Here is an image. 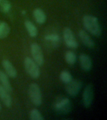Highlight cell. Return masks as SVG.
<instances>
[{
	"label": "cell",
	"mask_w": 107,
	"mask_h": 120,
	"mask_svg": "<svg viewBox=\"0 0 107 120\" xmlns=\"http://www.w3.org/2000/svg\"><path fill=\"white\" fill-rule=\"evenodd\" d=\"M83 24L85 30L93 35L98 36L101 34V29L98 19L92 15H85L83 18Z\"/></svg>",
	"instance_id": "6da1fadb"
},
{
	"label": "cell",
	"mask_w": 107,
	"mask_h": 120,
	"mask_svg": "<svg viewBox=\"0 0 107 120\" xmlns=\"http://www.w3.org/2000/svg\"><path fill=\"white\" fill-rule=\"evenodd\" d=\"M53 108L55 111L60 114H68L71 110V102L67 98L59 96L54 101Z\"/></svg>",
	"instance_id": "7a4b0ae2"
},
{
	"label": "cell",
	"mask_w": 107,
	"mask_h": 120,
	"mask_svg": "<svg viewBox=\"0 0 107 120\" xmlns=\"http://www.w3.org/2000/svg\"><path fill=\"white\" fill-rule=\"evenodd\" d=\"M24 65L26 71L33 78H38L40 75V71L38 65L36 62L30 57H26L24 60Z\"/></svg>",
	"instance_id": "3957f363"
},
{
	"label": "cell",
	"mask_w": 107,
	"mask_h": 120,
	"mask_svg": "<svg viewBox=\"0 0 107 120\" xmlns=\"http://www.w3.org/2000/svg\"><path fill=\"white\" fill-rule=\"evenodd\" d=\"M28 94L31 101L35 106H39L42 103L41 90L39 86L35 82H33L29 86Z\"/></svg>",
	"instance_id": "277c9868"
},
{
	"label": "cell",
	"mask_w": 107,
	"mask_h": 120,
	"mask_svg": "<svg viewBox=\"0 0 107 120\" xmlns=\"http://www.w3.org/2000/svg\"><path fill=\"white\" fill-rule=\"evenodd\" d=\"M63 39L66 46L69 48L75 49L78 47V42L74 34L69 28H65L63 30Z\"/></svg>",
	"instance_id": "5b68a950"
},
{
	"label": "cell",
	"mask_w": 107,
	"mask_h": 120,
	"mask_svg": "<svg viewBox=\"0 0 107 120\" xmlns=\"http://www.w3.org/2000/svg\"><path fill=\"white\" fill-rule=\"evenodd\" d=\"M82 87V82L79 79H71L69 82L66 84V91L69 96H75L80 91Z\"/></svg>",
	"instance_id": "8992f818"
},
{
	"label": "cell",
	"mask_w": 107,
	"mask_h": 120,
	"mask_svg": "<svg viewBox=\"0 0 107 120\" xmlns=\"http://www.w3.org/2000/svg\"><path fill=\"white\" fill-rule=\"evenodd\" d=\"M31 53L33 59L38 65L41 66L44 63V58L41 48L37 43H33L31 45Z\"/></svg>",
	"instance_id": "52a82bcc"
},
{
	"label": "cell",
	"mask_w": 107,
	"mask_h": 120,
	"mask_svg": "<svg viewBox=\"0 0 107 120\" xmlns=\"http://www.w3.org/2000/svg\"><path fill=\"white\" fill-rule=\"evenodd\" d=\"M93 99V88L91 84L85 87L82 96L83 105L85 108H89L91 106Z\"/></svg>",
	"instance_id": "ba28073f"
},
{
	"label": "cell",
	"mask_w": 107,
	"mask_h": 120,
	"mask_svg": "<svg viewBox=\"0 0 107 120\" xmlns=\"http://www.w3.org/2000/svg\"><path fill=\"white\" fill-rule=\"evenodd\" d=\"M78 35L80 40L85 46L88 47L90 48H93L95 46L94 41L84 30H80L78 33Z\"/></svg>",
	"instance_id": "9c48e42d"
},
{
	"label": "cell",
	"mask_w": 107,
	"mask_h": 120,
	"mask_svg": "<svg viewBox=\"0 0 107 120\" xmlns=\"http://www.w3.org/2000/svg\"><path fill=\"white\" fill-rule=\"evenodd\" d=\"M80 64L83 70L85 71H90L92 66V62L91 58L86 54H81L79 56Z\"/></svg>",
	"instance_id": "30bf717a"
},
{
	"label": "cell",
	"mask_w": 107,
	"mask_h": 120,
	"mask_svg": "<svg viewBox=\"0 0 107 120\" xmlns=\"http://www.w3.org/2000/svg\"><path fill=\"white\" fill-rule=\"evenodd\" d=\"M2 64H3V68L5 70L6 74L8 76L11 77L12 78H15L16 77V70L9 60H3L2 61Z\"/></svg>",
	"instance_id": "8fae6325"
},
{
	"label": "cell",
	"mask_w": 107,
	"mask_h": 120,
	"mask_svg": "<svg viewBox=\"0 0 107 120\" xmlns=\"http://www.w3.org/2000/svg\"><path fill=\"white\" fill-rule=\"evenodd\" d=\"M45 41L53 48H56L59 46L61 41V38L58 34H48L45 36Z\"/></svg>",
	"instance_id": "7c38bea8"
},
{
	"label": "cell",
	"mask_w": 107,
	"mask_h": 120,
	"mask_svg": "<svg viewBox=\"0 0 107 120\" xmlns=\"http://www.w3.org/2000/svg\"><path fill=\"white\" fill-rule=\"evenodd\" d=\"M0 98L6 106L10 107L12 104L11 96L9 92L0 84Z\"/></svg>",
	"instance_id": "4fadbf2b"
},
{
	"label": "cell",
	"mask_w": 107,
	"mask_h": 120,
	"mask_svg": "<svg viewBox=\"0 0 107 120\" xmlns=\"http://www.w3.org/2000/svg\"><path fill=\"white\" fill-rule=\"evenodd\" d=\"M33 16L36 22L40 24H43L46 19L45 12L40 8H36L34 9Z\"/></svg>",
	"instance_id": "5bb4252c"
},
{
	"label": "cell",
	"mask_w": 107,
	"mask_h": 120,
	"mask_svg": "<svg viewBox=\"0 0 107 120\" xmlns=\"http://www.w3.org/2000/svg\"><path fill=\"white\" fill-rule=\"evenodd\" d=\"M0 83L9 93L12 92L13 89L8 79V77L6 73L1 70H0Z\"/></svg>",
	"instance_id": "9a60e30c"
},
{
	"label": "cell",
	"mask_w": 107,
	"mask_h": 120,
	"mask_svg": "<svg viewBox=\"0 0 107 120\" xmlns=\"http://www.w3.org/2000/svg\"><path fill=\"white\" fill-rule=\"evenodd\" d=\"M24 26L26 28L27 31L30 36L31 37H36L38 34V30L35 25L31 21L29 20L25 21L24 22Z\"/></svg>",
	"instance_id": "2e32d148"
},
{
	"label": "cell",
	"mask_w": 107,
	"mask_h": 120,
	"mask_svg": "<svg viewBox=\"0 0 107 120\" xmlns=\"http://www.w3.org/2000/svg\"><path fill=\"white\" fill-rule=\"evenodd\" d=\"M10 28L6 22L0 21V39H4L8 36Z\"/></svg>",
	"instance_id": "e0dca14e"
},
{
	"label": "cell",
	"mask_w": 107,
	"mask_h": 120,
	"mask_svg": "<svg viewBox=\"0 0 107 120\" xmlns=\"http://www.w3.org/2000/svg\"><path fill=\"white\" fill-rule=\"evenodd\" d=\"M65 59L66 62L69 65H73L76 61V56L74 52L71 51H67L65 52Z\"/></svg>",
	"instance_id": "ac0fdd59"
},
{
	"label": "cell",
	"mask_w": 107,
	"mask_h": 120,
	"mask_svg": "<svg viewBox=\"0 0 107 120\" xmlns=\"http://www.w3.org/2000/svg\"><path fill=\"white\" fill-rule=\"evenodd\" d=\"M11 8V3L8 0H0V11L2 13H8Z\"/></svg>",
	"instance_id": "d6986e66"
},
{
	"label": "cell",
	"mask_w": 107,
	"mask_h": 120,
	"mask_svg": "<svg viewBox=\"0 0 107 120\" xmlns=\"http://www.w3.org/2000/svg\"><path fill=\"white\" fill-rule=\"evenodd\" d=\"M60 80L62 82L66 84L72 79V76H71V73H69V71L64 70V71H61V73H60Z\"/></svg>",
	"instance_id": "ffe728a7"
},
{
	"label": "cell",
	"mask_w": 107,
	"mask_h": 120,
	"mask_svg": "<svg viewBox=\"0 0 107 120\" xmlns=\"http://www.w3.org/2000/svg\"><path fill=\"white\" fill-rule=\"evenodd\" d=\"M30 119L31 120H43L44 118L37 109H33L30 112Z\"/></svg>",
	"instance_id": "44dd1931"
},
{
	"label": "cell",
	"mask_w": 107,
	"mask_h": 120,
	"mask_svg": "<svg viewBox=\"0 0 107 120\" xmlns=\"http://www.w3.org/2000/svg\"><path fill=\"white\" fill-rule=\"evenodd\" d=\"M1 110V103H0V111Z\"/></svg>",
	"instance_id": "7402d4cb"
}]
</instances>
